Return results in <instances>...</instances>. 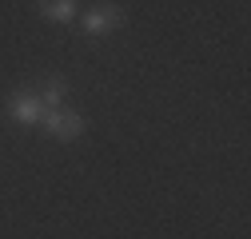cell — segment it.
Wrapping results in <instances>:
<instances>
[{
  "label": "cell",
  "instance_id": "5",
  "mask_svg": "<svg viewBox=\"0 0 251 239\" xmlns=\"http://www.w3.org/2000/svg\"><path fill=\"white\" fill-rule=\"evenodd\" d=\"M40 104H44V112L64 108V84H60V80H48V84H44V92H40Z\"/></svg>",
  "mask_w": 251,
  "mask_h": 239
},
{
  "label": "cell",
  "instance_id": "2",
  "mask_svg": "<svg viewBox=\"0 0 251 239\" xmlns=\"http://www.w3.org/2000/svg\"><path fill=\"white\" fill-rule=\"evenodd\" d=\"M120 24H124V12H120L116 4H100V8H92V12L80 20L84 36H112Z\"/></svg>",
  "mask_w": 251,
  "mask_h": 239
},
{
  "label": "cell",
  "instance_id": "1",
  "mask_svg": "<svg viewBox=\"0 0 251 239\" xmlns=\"http://www.w3.org/2000/svg\"><path fill=\"white\" fill-rule=\"evenodd\" d=\"M40 128L48 132V136H56V140H76V136H84V116L80 112H68V108H52V112H44L40 116Z\"/></svg>",
  "mask_w": 251,
  "mask_h": 239
},
{
  "label": "cell",
  "instance_id": "3",
  "mask_svg": "<svg viewBox=\"0 0 251 239\" xmlns=\"http://www.w3.org/2000/svg\"><path fill=\"white\" fill-rule=\"evenodd\" d=\"M40 116H44V104H40L36 92H16V96H12V120H16L20 128L40 124Z\"/></svg>",
  "mask_w": 251,
  "mask_h": 239
},
{
  "label": "cell",
  "instance_id": "4",
  "mask_svg": "<svg viewBox=\"0 0 251 239\" xmlns=\"http://www.w3.org/2000/svg\"><path fill=\"white\" fill-rule=\"evenodd\" d=\"M36 12L48 16V20H72L76 16V0H40Z\"/></svg>",
  "mask_w": 251,
  "mask_h": 239
}]
</instances>
